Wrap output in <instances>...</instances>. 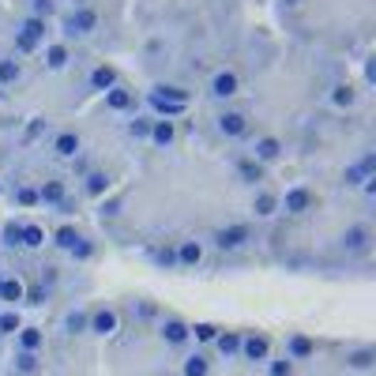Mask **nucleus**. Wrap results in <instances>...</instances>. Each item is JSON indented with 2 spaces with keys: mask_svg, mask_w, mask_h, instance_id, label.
Wrapping results in <instances>:
<instances>
[{
  "mask_svg": "<svg viewBox=\"0 0 376 376\" xmlns=\"http://www.w3.org/2000/svg\"><path fill=\"white\" fill-rule=\"evenodd\" d=\"M98 26H102V16H98V8H94V4L68 8V11H64V19H61L64 38H90Z\"/></svg>",
  "mask_w": 376,
  "mask_h": 376,
  "instance_id": "f257e3e1",
  "label": "nucleus"
},
{
  "mask_svg": "<svg viewBox=\"0 0 376 376\" xmlns=\"http://www.w3.org/2000/svg\"><path fill=\"white\" fill-rule=\"evenodd\" d=\"M316 207V192L308 184H290L286 192H278V214L286 219H305Z\"/></svg>",
  "mask_w": 376,
  "mask_h": 376,
  "instance_id": "f03ea898",
  "label": "nucleus"
},
{
  "mask_svg": "<svg viewBox=\"0 0 376 376\" xmlns=\"http://www.w3.org/2000/svg\"><path fill=\"white\" fill-rule=\"evenodd\" d=\"M211 245L219 252H241L252 245V226L249 222H230V226H219L211 234Z\"/></svg>",
  "mask_w": 376,
  "mask_h": 376,
  "instance_id": "7ed1b4c3",
  "label": "nucleus"
},
{
  "mask_svg": "<svg viewBox=\"0 0 376 376\" xmlns=\"http://www.w3.org/2000/svg\"><path fill=\"white\" fill-rule=\"evenodd\" d=\"M252 128V117L245 110H237V105H226V110L214 117V132H219L222 140H245Z\"/></svg>",
  "mask_w": 376,
  "mask_h": 376,
  "instance_id": "20e7f679",
  "label": "nucleus"
},
{
  "mask_svg": "<svg viewBox=\"0 0 376 376\" xmlns=\"http://www.w3.org/2000/svg\"><path fill=\"white\" fill-rule=\"evenodd\" d=\"M241 94V75L234 72V68H219V72H211V79H207V98L211 102H234Z\"/></svg>",
  "mask_w": 376,
  "mask_h": 376,
  "instance_id": "39448f33",
  "label": "nucleus"
},
{
  "mask_svg": "<svg viewBox=\"0 0 376 376\" xmlns=\"http://www.w3.org/2000/svg\"><path fill=\"white\" fill-rule=\"evenodd\" d=\"M120 331V313L110 305H98V308H87V335L94 339H110V335Z\"/></svg>",
  "mask_w": 376,
  "mask_h": 376,
  "instance_id": "423d86ee",
  "label": "nucleus"
},
{
  "mask_svg": "<svg viewBox=\"0 0 376 376\" xmlns=\"http://www.w3.org/2000/svg\"><path fill=\"white\" fill-rule=\"evenodd\" d=\"M241 361H249V365H263L267 357H271V339H267L263 331H241V350H237Z\"/></svg>",
  "mask_w": 376,
  "mask_h": 376,
  "instance_id": "0eeeda50",
  "label": "nucleus"
},
{
  "mask_svg": "<svg viewBox=\"0 0 376 376\" xmlns=\"http://www.w3.org/2000/svg\"><path fill=\"white\" fill-rule=\"evenodd\" d=\"M173 256H177V271H196L207 256V245L199 237H181L173 241Z\"/></svg>",
  "mask_w": 376,
  "mask_h": 376,
  "instance_id": "6e6552de",
  "label": "nucleus"
},
{
  "mask_svg": "<svg viewBox=\"0 0 376 376\" xmlns=\"http://www.w3.org/2000/svg\"><path fill=\"white\" fill-rule=\"evenodd\" d=\"M339 249L346 252V256H365V252L372 249V230H369L365 222L346 226V230L339 234Z\"/></svg>",
  "mask_w": 376,
  "mask_h": 376,
  "instance_id": "1a4fd4ad",
  "label": "nucleus"
},
{
  "mask_svg": "<svg viewBox=\"0 0 376 376\" xmlns=\"http://www.w3.org/2000/svg\"><path fill=\"white\" fill-rule=\"evenodd\" d=\"M49 151H53V158H61V162H72L75 155H83V136H79L75 128H61V132H53Z\"/></svg>",
  "mask_w": 376,
  "mask_h": 376,
  "instance_id": "9d476101",
  "label": "nucleus"
},
{
  "mask_svg": "<svg viewBox=\"0 0 376 376\" xmlns=\"http://www.w3.org/2000/svg\"><path fill=\"white\" fill-rule=\"evenodd\" d=\"M282 155H286V143H282L275 132H263V136H256V143H252V151H249V158H256L263 169L275 166Z\"/></svg>",
  "mask_w": 376,
  "mask_h": 376,
  "instance_id": "9b49d317",
  "label": "nucleus"
},
{
  "mask_svg": "<svg viewBox=\"0 0 376 376\" xmlns=\"http://www.w3.org/2000/svg\"><path fill=\"white\" fill-rule=\"evenodd\" d=\"M158 339H162L169 350L188 346V343H192V339H188V320L184 316H162V320H158Z\"/></svg>",
  "mask_w": 376,
  "mask_h": 376,
  "instance_id": "f8f14e48",
  "label": "nucleus"
},
{
  "mask_svg": "<svg viewBox=\"0 0 376 376\" xmlns=\"http://www.w3.org/2000/svg\"><path fill=\"white\" fill-rule=\"evenodd\" d=\"M286 361H293V365H298V361H313L316 357V339L313 335H305V331H290L286 335V354H282Z\"/></svg>",
  "mask_w": 376,
  "mask_h": 376,
  "instance_id": "ddd939ff",
  "label": "nucleus"
},
{
  "mask_svg": "<svg viewBox=\"0 0 376 376\" xmlns=\"http://www.w3.org/2000/svg\"><path fill=\"white\" fill-rule=\"evenodd\" d=\"M234 177H237L241 184H249V188H263V181H267V169L256 162V158L241 155V158H234Z\"/></svg>",
  "mask_w": 376,
  "mask_h": 376,
  "instance_id": "4468645a",
  "label": "nucleus"
},
{
  "mask_svg": "<svg viewBox=\"0 0 376 376\" xmlns=\"http://www.w3.org/2000/svg\"><path fill=\"white\" fill-rule=\"evenodd\" d=\"M120 83V72L113 68V64H94V68L87 72V90H94V94H105V90H113Z\"/></svg>",
  "mask_w": 376,
  "mask_h": 376,
  "instance_id": "2eb2a0df",
  "label": "nucleus"
},
{
  "mask_svg": "<svg viewBox=\"0 0 376 376\" xmlns=\"http://www.w3.org/2000/svg\"><path fill=\"white\" fill-rule=\"evenodd\" d=\"M79 181H83V196H90V199H102V196L113 192V177L105 169H98V166H90Z\"/></svg>",
  "mask_w": 376,
  "mask_h": 376,
  "instance_id": "dca6fc26",
  "label": "nucleus"
},
{
  "mask_svg": "<svg viewBox=\"0 0 376 376\" xmlns=\"http://www.w3.org/2000/svg\"><path fill=\"white\" fill-rule=\"evenodd\" d=\"M42 64H46V72H64L72 64V46L68 42H46L42 46Z\"/></svg>",
  "mask_w": 376,
  "mask_h": 376,
  "instance_id": "f3484780",
  "label": "nucleus"
},
{
  "mask_svg": "<svg viewBox=\"0 0 376 376\" xmlns=\"http://www.w3.org/2000/svg\"><path fill=\"white\" fill-rule=\"evenodd\" d=\"M102 102H105V110H110V113H132V110H136V90L125 87V83H117L113 90L102 94Z\"/></svg>",
  "mask_w": 376,
  "mask_h": 376,
  "instance_id": "a211bd4d",
  "label": "nucleus"
},
{
  "mask_svg": "<svg viewBox=\"0 0 376 376\" xmlns=\"http://www.w3.org/2000/svg\"><path fill=\"white\" fill-rule=\"evenodd\" d=\"M64 199H68V184L61 177H46L38 184V207H61Z\"/></svg>",
  "mask_w": 376,
  "mask_h": 376,
  "instance_id": "6ab92c4d",
  "label": "nucleus"
},
{
  "mask_svg": "<svg viewBox=\"0 0 376 376\" xmlns=\"http://www.w3.org/2000/svg\"><path fill=\"white\" fill-rule=\"evenodd\" d=\"M252 214H256V222H267L278 214V192L271 188H252Z\"/></svg>",
  "mask_w": 376,
  "mask_h": 376,
  "instance_id": "aec40b11",
  "label": "nucleus"
},
{
  "mask_svg": "<svg viewBox=\"0 0 376 376\" xmlns=\"http://www.w3.org/2000/svg\"><path fill=\"white\" fill-rule=\"evenodd\" d=\"M46 34H49V23H46V19L23 16V19L16 23V38H26V42H31V46H38V49L46 46Z\"/></svg>",
  "mask_w": 376,
  "mask_h": 376,
  "instance_id": "412c9836",
  "label": "nucleus"
},
{
  "mask_svg": "<svg viewBox=\"0 0 376 376\" xmlns=\"http://www.w3.org/2000/svg\"><path fill=\"white\" fill-rule=\"evenodd\" d=\"M147 143L155 147V151H169L173 143H177V120H158L151 125V136H147Z\"/></svg>",
  "mask_w": 376,
  "mask_h": 376,
  "instance_id": "4be33fe9",
  "label": "nucleus"
},
{
  "mask_svg": "<svg viewBox=\"0 0 376 376\" xmlns=\"http://www.w3.org/2000/svg\"><path fill=\"white\" fill-rule=\"evenodd\" d=\"M46 346V328H34V324H23L16 331V350H26V354H42Z\"/></svg>",
  "mask_w": 376,
  "mask_h": 376,
  "instance_id": "5701e85b",
  "label": "nucleus"
},
{
  "mask_svg": "<svg viewBox=\"0 0 376 376\" xmlns=\"http://www.w3.org/2000/svg\"><path fill=\"white\" fill-rule=\"evenodd\" d=\"M147 98H158V102H177V105H188L192 102V90L181 87V83H155L147 90Z\"/></svg>",
  "mask_w": 376,
  "mask_h": 376,
  "instance_id": "b1692460",
  "label": "nucleus"
},
{
  "mask_svg": "<svg viewBox=\"0 0 376 376\" xmlns=\"http://www.w3.org/2000/svg\"><path fill=\"white\" fill-rule=\"evenodd\" d=\"M357 98H361V94H357V87L354 83H331V90H328V102L335 105V110H354V105H357Z\"/></svg>",
  "mask_w": 376,
  "mask_h": 376,
  "instance_id": "393cba45",
  "label": "nucleus"
},
{
  "mask_svg": "<svg viewBox=\"0 0 376 376\" xmlns=\"http://www.w3.org/2000/svg\"><path fill=\"white\" fill-rule=\"evenodd\" d=\"M376 365V350L369 343H361V346H354V350H346V369L350 372H369Z\"/></svg>",
  "mask_w": 376,
  "mask_h": 376,
  "instance_id": "a878e982",
  "label": "nucleus"
},
{
  "mask_svg": "<svg viewBox=\"0 0 376 376\" xmlns=\"http://www.w3.org/2000/svg\"><path fill=\"white\" fill-rule=\"evenodd\" d=\"M46 241H49V234H46V226H42V222H23L19 249H26V252H38V249H46Z\"/></svg>",
  "mask_w": 376,
  "mask_h": 376,
  "instance_id": "bb28decb",
  "label": "nucleus"
},
{
  "mask_svg": "<svg viewBox=\"0 0 376 376\" xmlns=\"http://www.w3.org/2000/svg\"><path fill=\"white\" fill-rule=\"evenodd\" d=\"M79 237H83V230H79V226H72V222H61L57 230L49 234V245H53V249H61V252H68Z\"/></svg>",
  "mask_w": 376,
  "mask_h": 376,
  "instance_id": "cd10ccee",
  "label": "nucleus"
},
{
  "mask_svg": "<svg viewBox=\"0 0 376 376\" xmlns=\"http://www.w3.org/2000/svg\"><path fill=\"white\" fill-rule=\"evenodd\" d=\"M61 331L68 335V339L87 335V308H68V313L61 316Z\"/></svg>",
  "mask_w": 376,
  "mask_h": 376,
  "instance_id": "c85d7f7f",
  "label": "nucleus"
},
{
  "mask_svg": "<svg viewBox=\"0 0 376 376\" xmlns=\"http://www.w3.org/2000/svg\"><path fill=\"white\" fill-rule=\"evenodd\" d=\"M214 346V354H219V357H226V361H234L237 357V350H241V331H219V339H214L211 343Z\"/></svg>",
  "mask_w": 376,
  "mask_h": 376,
  "instance_id": "c756f323",
  "label": "nucleus"
},
{
  "mask_svg": "<svg viewBox=\"0 0 376 376\" xmlns=\"http://www.w3.org/2000/svg\"><path fill=\"white\" fill-rule=\"evenodd\" d=\"M219 324H211V320H196V324H188V339H192L196 346H211L214 339H219Z\"/></svg>",
  "mask_w": 376,
  "mask_h": 376,
  "instance_id": "7c9ffc66",
  "label": "nucleus"
},
{
  "mask_svg": "<svg viewBox=\"0 0 376 376\" xmlns=\"http://www.w3.org/2000/svg\"><path fill=\"white\" fill-rule=\"evenodd\" d=\"M38 369H42V354H26V350L11 354V372L16 376H34Z\"/></svg>",
  "mask_w": 376,
  "mask_h": 376,
  "instance_id": "2f4dec72",
  "label": "nucleus"
},
{
  "mask_svg": "<svg viewBox=\"0 0 376 376\" xmlns=\"http://www.w3.org/2000/svg\"><path fill=\"white\" fill-rule=\"evenodd\" d=\"M181 376H211V357L204 350H196V354H188L181 361Z\"/></svg>",
  "mask_w": 376,
  "mask_h": 376,
  "instance_id": "473e14b6",
  "label": "nucleus"
},
{
  "mask_svg": "<svg viewBox=\"0 0 376 376\" xmlns=\"http://www.w3.org/2000/svg\"><path fill=\"white\" fill-rule=\"evenodd\" d=\"M151 125H155L151 113H136V117H132L128 125H125V132H128V136L136 140V143H147V136H151Z\"/></svg>",
  "mask_w": 376,
  "mask_h": 376,
  "instance_id": "72a5a7b5",
  "label": "nucleus"
},
{
  "mask_svg": "<svg viewBox=\"0 0 376 376\" xmlns=\"http://www.w3.org/2000/svg\"><path fill=\"white\" fill-rule=\"evenodd\" d=\"M19 79H23V61L0 57V87H16Z\"/></svg>",
  "mask_w": 376,
  "mask_h": 376,
  "instance_id": "f704fd0d",
  "label": "nucleus"
},
{
  "mask_svg": "<svg viewBox=\"0 0 376 376\" xmlns=\"http://www.w3.org/2000/svg\"><path fill=\"white\" fill-rule=\"evenodd\" d=\"M0 301H8L11 308H19V301H23V278H11V275L0 278Z\"/></svg>",
  "mask_w": 376,
  "mask_h": 376,
  "instance_id": "c9c22d12",
  "label": "nucleus"
},
{
  "mask_svg": "<svg viewBox=\"0 0 376 376\" xmlns=\"http://www.w3.org/2000/svg\"><path fill=\"white\" fill-rule=\"evenodd\" d=\"M26 16L49 23L53 16H57V0H26Z\"/></svg>",
  "mask_w": 376,
  "mask_h": 376,
  "instance_id": "e433bc0d",
  "label": "nucleus"
},
{
  "mask_svg": "<svg viewBox=\"0 0 376 376\" xmlns=\"http://www.w3.org/2000/svg\"><path fill=\"white\" fill-rule=\"evenodd\" d=\"M68 256H72V263H90V260H94V241L83 234V237H79L75 245L68 249Z\"/></svg>",
  "mask_w": 376,
  "mask_h": 376,
  "instance_id": "4c0bfd02",
  "label": "nucleus"
},
{
  "mask_svg": "<svg viewBox=\"0 0 376 376\" xmlns=\"http://www.w3.org/2000/svg\"><path fill=\"white\" fill-rule=\"evenodd\" d=\"M120 211H125V196H102V207H98L102 222H113Z\"/></svg>",
  "mask_w": 376,
  "mask_h": 376,
  "instance_id": "58836bf2",
  "label": "nucleus"
},
{
  "mask_svg": "<svg viewBox=\"0 0 376 376\" xmlns=\"http://www.w3.org/2000/svg\"><path fill=\"white\" fill-rule=\"evenodd\" d=\"M19 328H23L19 308H0V335H16Z\"/></svg>",
  "mask_w": 376,
  "mask_h": 376,
  "instance_id": "ea45409f",
  "label": "nucleus"
},
{
  "mask_svg": "<svg viewBox=\"0 0 376 376\" xmlns=\"http://www.w3.org/2000/svg\"><path fill=\"white\" fill-rule=\"evenodd\" d=\"M19 234H23V222H16V219L4 222V226H0V245H4V249H19Z\"/></svg>",
  "mask_w": 376,
  "mask_h": 376,
  "instance_id": "a19ab883",
  "label": "nucleus"
},
{
  "mask_svg": "<svg viewBox=\"0 0 376 376\" xmlns=\"http://www.w3.org/2000/svg\"><path fill=\"white\" fill-rule=\"evenodd\" d=\"M365 177H372V173H365L357 162H350V166L343 169V188H361V184H365Z\"/></svg>",
  "mask_w": 376,
  "mask_h": 376,
  "instance_id": "79ce46f5",
  "label": "nucleus"
},
{
  "mask_svg": "<svg viewBox=\"0 0 376 376\" xmlns=\"http://www.w3.org/2000/svg\"><path fill=\"white\" fill-rule=\"evenodd\" d=\"M19 207H38V188L34 184H16V192H11Z\"/></svg>",
  "mask_w": 376,
  "mask_h": 376,
  "instance_id": "37998d69",
  "label": "nucleus"
},
{
  "mask_svg": "<svg viewBox=\"0 0 376 376\" xmlns=\"http://www.w3.org/2000/svg\"><path fill=\"white\" fill-rule=\"evenodd\" d=\"M151 260L162 267V271H177V256H173V245H162V249H155L151 252Z\"/></svg>",
  "mask_w": 376,
  "mask_h": 376,
  "instance_id": "c03bdc74",
  "label": "nucleus"
},
{
  "mask_svg": "<svg viewBox=\"0 0 376 376\" xmlns=\"http://www.w3.org/2000/svg\"><path fill=\"white\" fill-rule=\"evenodd\" d=\"M263 369H267V376H293V361H286V357H267Z\"/></svg>",
  "mask_w": 376,
  "mask_h": 376,
  "instance_id": "a18cd8bd",
  "label": "nucleus"
},
{
  "mask_svg": "<svg viewBox=\"0 0 376 376\" xmlns=\"http://www.w3.org/2000/svg\"><path fill=\"white\" fill-rule=\"evenodd\" d=\"M46 298H49V286H42V282H38V286H23L26 305H46Z\"/></svg>",
  "mask_w": 376,
  "mask_h": 376,
  "instance_id": "49530a36",
  "label": "nucleus"
},
{
  "mask_svg": "<svg viewBox=\"0 0 376 376\" xmlns=\"http://www.w3.org/2000/svg\"><path fill=\"white\" fill-rule=\"evenodd\" d=\"M46 128H49V125H46V117H31V125H26V132H23V140H26V143L42 140V136H46Z\"/></svg>",
  "mask_w": 376,
  "mask_h": 376,
  "instance_id": "de8ad7c7",
  "label": "nucleus"
},
{
  "mask_svg": "<svg viewBox=\"0 0 376 376\" xmlns=\"http://www.w3.org/2000/svg\"><path fill=\"white\" fill-rule=\"evenodd\" d=\"M357 166L365 169V173H376V155L372 151H361V158H357Z\"/></svg>",
  "mask_w": 376,
  "mask_h": 376,
  "instance_id": "09e8293b",
  "label": "nucleus"
},
{
  "mask_svg": "<svg viewBox=\"0 0 376 376\" xmlns=\"http://www.w3.org/2000/svg\"><path fill=\"white\" fill-rule=\"evenodd\" d=\"M357 192L365 196V199H372V196H376V173H372V177H365V184H361Z\"/></svg>",
  "mask_w": 376,
  "mask_h": 376,
  "instance_id": "8fccbe9b",
  "label": "nucleus"
},
{
  "mask_svg": "<svg viewBox=\"0 0 376 376\" xmlns=\"http://www.w3.org/2000/svg\"><path fill=\"white\" fill-rule=\"evenodd\" d=\"M72 166H75V177H83V173L90 169V166H87V158H83V155H75V158H72Z\"/></svg>",
  "mask_w": 376,
  "mask_h": 376,
  "instance_id": "3c124183",
  "label": "nucleus"
},
{
  "mask_svg": "<svg viewBox=\"0 0 376 376\" xmlns=\"http://www.w3.org/2000/svg\"><path fill=\"white\" fill-rule=\"evenodd\" d=\"M57 211H61V214H72V211H75V204H72V196H68V199H64V204H61Z\"/></svg>",
  "mask_w": 376,
  "mask_h": 376,
  "instance_id": "603ef678",
  "label": "nucleus"
},
{
  "mask_svg": "<svg viewBox=\"0 0 376 376\" xmlns=\"http://www.w3.org/2000/svg\"><path fill=\"white\" fill-rule=\"evenodd\" d=\"M282 4H286V8H301L305 0H282Z\"/></svg>",
  "mask_w": 376,
  "mask_h": 376,
  "instance_id": "864d4df0",
  "label": "nucleus"
},
{
  "mask_svg": "<svg viewBox=\"0 0 376 376\" xmlns=\"http://www.w3.org/2000/svg\"><path fill=\"white\" fill-rule=\"evenodd\" d=\"M83 4H90V0H72V8H83Z\"/></svg>",
  "mask_w": 376,
  "mask_h": 376,
  "instance_id": "5fc2aeb1",
  "label": "nucleus"
},
{
  "mask_svg": "<svg viewBox=\"0 0 376 376\" xmlns=\"http://www.w3.org/2000/svg\"><path fill=\"white\" fill-rule=\"evenodd\" d=\"M0 196H4V184H0Z\"/></svg>",
  "mask_w": 376,
  "mask_h": 376,
  "instance_id": "6e6d98bb",
  "label": "nucleus"
},
{
  "mask_svg": "<svg viewBox=\"0 0 376 376\" xmlns=\"http://www.w3.org/2000/svg\"><path fill=\"white\" fill-rule=\"evenodd\" d=\"M0 278H4V275H0Z\"/></svg>",
  "mask_w": 376,
  "mask_h": 376,
  "instance_id": "4d7b16f0",
  "label": "nucleus"
}]
</instances>
